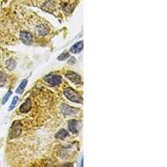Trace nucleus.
I'll use <instances>...</instances> for the list:
<instances>
[{"mask_svg":"<svg viewBox=\"0 0 167 167\" xmlns=\"http://www.w3.org/2000/svg\"><path fill=\"white\" fill-rule=\"evenodd\" d=\"M64 94L68 100L72 101L73 103L81 104L83 102V99L80 94L75 91L72 88H67L64 90Z\"/></svg>","mask_w":167,"mask_h":167,"instance_id":"obj_1","label":"nucleus"},{"mask_svg":"<svg viewBox=\"0 0 167 167\" xmlns=\"http://www.w3.org/2000/svg\"><path fill=\"white\" fill-rule=\"evenodd\" d=\"M22 131V124L20 121H14L13 123V125L10 129V134H9V137L10 139L13 138H17L19 136Z\"/></svg>","mask_w":167,"mask_h":167,"instance_id":"obj_2","label":"nucleus"},{"mask_svg":"<svg viewBox=\"0 0 167 167\" xmlns=\"http://www.w3.org/2000/svg\"><path fill=\"white\" fill-rule=\"evenodd\" d=\"M44 80L49 85L56 86V85H59L61 83L62 77L60 76V75H56V74H49V75L44 77Z\"/></svg>","mask_w":167,"mask_h":167,"instance_id":"obj_3","label":"nucleus"},{"mask_svg":"<svg viewBox=\"0 0 167 167\" xmlns=\"http://www.w3.org/2000/svg\"><path fill=\"white\" fill-rule=\"evenodd\" d=\"M66 78L69 79L71 82H73V84H75V85H80L81 83V77L79 74H77L74 72H71V71L67 72Z\"/></svg>","mask_w":167,"mask_h":167,"instance_id":"obj_4","label":"nucleus"},{"mask_svg":"<svg viewBox=\"0 0 167 167\" xmlns=\"http://www.w3.org/2000/svg\"><path fill=\"white\" fill-rule=\"evenodd\" d=\"M20 39L22 40V42L25 44H28L31 43V41L33 39V36L32 34L28 32H25V31H22L20 33Z\"/></svg>","mask_w":167,"mask_h":167,"instance_id":"obj_5","label":"nucleus"},{"mask_svg":"<svg viewBox=\"0 0 167 167\" xmlns=\"http://www.w3.org/2000/svg\"><path fill=\"white\" fill-rule=\"evenodd\" d=\"M61 110H62V113L64 114L65 116L70 115V114H76L78 112L77 109L69 106V105H62Z\"/></svg>","mask_w":167,"mask_h":167,"instance_id":"obj_6","label":"nucleus"},{"mask_svg":"<svg viewBox=\"0 0 167 167\" xmlns=\"http://www.w3.org/2000/svg\"><path fill=\"white\" fill-rule=\"evenodd\" d=\"M32 108V101L30 100V99H27L24 104H22V105L19 107L20 112L22 113H28Z\"/></svg>","mask_w":167,"mask_h":167,"instance_id":"obj_7","label":"nucleus"},{"mask_svg":"<svg viewBox=\"0 0 167 167\" xmlns=\"http://www.w3.org/2000/svg\"><path fill=\"white\" fill-rule=\"evenodd\" d=\"M68 128L69 130L73 134H77L79 131V128H78V121L76 120H69L68 123Z\"/></svg>","mask_w":167,"mask_h":167,"instance_id":"obj_8","label":"nucleus"},{"mask_svg":"<svg viewBox=\"0 0 167 167\" xmlns=\"http://www.w3.org/2000/svg\"><path fill=\"white\" fill-rule=\"evenodd\" d=\"M83 48H84V42L83 41L77 42L70 48V52L73 53H79L83 50Z\"/></svg>","mask_w":167,"mask_h":167,"instance_id":"obj_9","label":"nucleus"},{"mask_svg":"<svg viewBox=\"0 0 167 167\" xmlns=\"http://www.w3.org/2000/svg\"><path fill=\"white\" fill-rule=\"evenodd\" d=\"M69 132L67 131L66 130H64V129H61L60 130H59L56 134H55V137L57 138V139H60V140H64V139H65L67 137H69Z\"/></svg>","mask_w":167,"mask_h":167,"instance_id":"obj_10","label":"nucleus"},{"mask_svg":"<svg viewBox=\"0 0 167 167\" xmlns=\"http://www.w3.org/2000/svg\"><path fill=\"white\" fill-rule=\"evenodd\" d=\"M27 83H28V80H24L21 83H20V85H19V87L17 88V89H16V93L18 94H22L24 92V89H25V87L27 85Z\"/></svg>","mask_w":167,"mask_h":167,"instance_id":"obj_11","label":"nucleus"},{"mask_svg":"<svg viewBox=\"0 0 167 167\" xmlns=\"http://www.w3.org/2000/svg\"><path fill=\"white\" fill-rule=\"evenodd\" d=\"M6 66L7 69H9V70L14 69L15 67H16V62H15V60H13V59H10V60H8L6 62Z\"/></svg>","mask_w":167,"mask_h":167,"instance_id":"obj_12","label":"nucleus"},{"mask_svg":"<svg viewBox=\"0 0 167 167\" xmlns=\"http://www.w3.org/2000/svg\"><path fill=\"white\" fill-rule=\"evenodd\" d=\"M37 30L40 35H45L48 33V28L45 25H40L37 28Z\"/></svg>","mask_w":167,"mask_h":167,"instance_id":"obj_13","label":"nucleus"},{"mask_svg":"<svg viewBox=\"0 0 167 167\" xmlns=\"http://www.w3.org/2000/svg\"><path fill=\"white\" fill-rule=\"evenodd\" d=\"M69 57H70L69 53H68V52H64V53H61L60 56L58 57V60H60V61H64V60H66L67 59H69Z\"/></svg>","mask_w":167,"mask_h":167,"instance_id":"obj_14","label":"nucleus"},{"mask_svg":"<svg viewBox=\"0 0 167 167\" xmlns=\"http://www.w3.org/2000/svg\"><path fill=\"white\" fill-rule=\"evenodd\" d=\"M18 101H19V97H18V96H14L13 100H12V103H11L10 106L8 108V110H9V111H11L13 108L16 106V104L18 103Z\"/></svg>","mask_w":167,"mask_h":167,"instance_id":"obj_15","label":"nucleus"},{"mask_svg":"<svg viewBox=\"0 0 167 167\" xmlns=\"http://www.w3.org/2000/svg\"><path fill=\"white\" fill-rule=\"evenodd\" d=\"M6 81V75L5 73L0 71V86H3Z\"/></svg>","mask_w":167,"mask_h":167,"instance_id":"obj_16","label":"nucleus"},{"mask_svg":"<svg viewBox=\"0 0 167 167\" xmlns=\"http://www.w3.org/2000/svg\"><path fill=\"white\" fill-rule=\"evenodd\" d=\"M12 94V92L11 91H8L7 94H5V96L3 97V101H2V103H3V105H4L5 103H6L8 100L9 99V97H10V95Z\"/></svg>","mask_w":167,"mask_h":167,"instance_id":"obj_17","label":"nucleus"},{"mask_svg":"<svg viewBox=\"0 0 167 167\" xmlns=\"http://www.w3.org/2000/svg\"><path fill=\"white\" fill-rule=\"evenodd\" d=\"M75 62H76L75 58L71 57V58H70V60H69V64H75Z\"/></svg>","mask_w":167,"mask_h":167,"instance_id":"obj_18","label":"nucleus"},{"mask_svg":"<svg viewBox=\"0 0 167 167\" xmlns=\"http://www.w3.org/2000/svg\"><path fill=\"white\" fill-rule=\"evenodd\" d=\"M64 166H72V165H64Z\"/></svg>","mask_w":167,"mask_h":167,"instance_id":"obj_19","label":"nucleus"}]
</instances>
